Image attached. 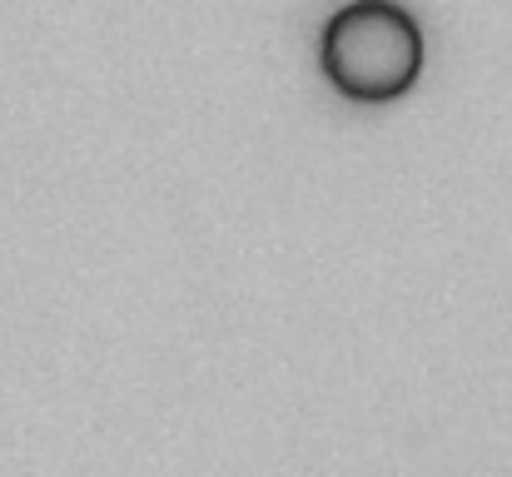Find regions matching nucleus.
<instances>
[{
  "instance_id": "f257e3e1",
  "label": "nucleus",
  "mask_w": 512,
  "mask_h": 477,
  "mask_svg": "<svg viewBox=\"0 0 512 477\" xmlns=\"http://www.w3.org/2000/svg\"><path fill=\"white\" fill-rule=\"evenodd\" d=\"M319 70L343 100L388 105L423 75V25L398 0H348L324 20Z\"/></svg>"
}]
</instances>
